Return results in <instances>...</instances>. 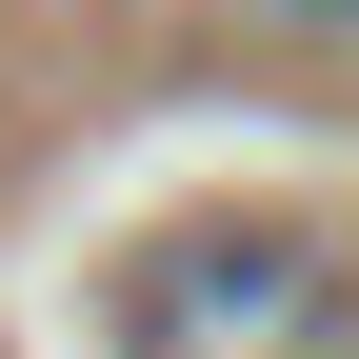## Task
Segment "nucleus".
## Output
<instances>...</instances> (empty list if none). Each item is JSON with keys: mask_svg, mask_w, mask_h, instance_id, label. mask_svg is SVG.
<instances>
[{"mask_svg": "<svg viewBox=\"0 0 359 359\" xmlns=\"http://www.w3.org/2000/svg\"><path fill=\"white\" fill-rule=\"evenodd\" d=\"M359 280L320 219H160L120 259V359H339Z\"/></svg>", "mask_w": 359, "mask_h": 359, "instance_id": "1", "label": "nucleus"}, {"mask_svg": "<svg viewBox=\"0 0 359 359\" xmlns=\"http://www.w3.org/2000/svg\"><path fill=\"white\" fill-rule=\"evenodd\" d=\"M259 20H299V40H359V0H259Z\"/></svg>", "mask_w": 359, "mask_h": 359, "instance_id": "2", "label": "nucleus"}]
</instances>
